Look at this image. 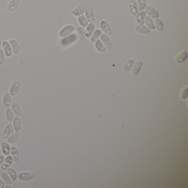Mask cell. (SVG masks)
Returning <instances> with one entry per match:
<instances>
[{"label": "cell", "instance_id": "obj_1", "mask_svg": "<svg viewBox=\"0 0 188 188\" xmlns=\"http://www.w3.org/2000/svg\"><path fill=\"white\" fill-rule=\"evenodd\" d=\"M78 36L76 33H73L65 37L61 41V44L64 46H68L77 40Z\"/></svg>", "mask_w": 188, "mask_h": 188}, {"label": "cell", "instance_id": "obj_2", "mask_svg": "<svg viewBox=\"0 0 188 188\" xmlns=\"http://www.w3.org/2000/svg\"><path fill=\"white\" fill-rule=\"evenodd\" d=\"M75 31H76V29L74 27V26H73L72 25H67V26L64 27L60 31V36L61 38H65V37L70 35Z\"/></svg>", "mask_w": 188, "mask_h": 188}, {"label": "cell", "instance_id": "obj_3", "mask_svg": "<svg viewBox=\"0 0 188 188\" xmlns=\"http://www.w3.org/2000/svg\"><path fill=\"white\" fill-rule=\"evenodd\" d=\"M21 82L18 81L16 80L13 82L10 86L9 90V93H10L12 96H15L18 94L19 91L21 88Z\"/></svg>", "mask_w": 188, "mask_h": 188}, {"label": "cell", "instance_id": "obj_4", "mask_svg": "<svg viewBox=\"0 0 188 188\" xmlns=\"http://www.w3.org/2000/svg\"><path fill=\"white\" fill-rule=\"evenodd\" d=\"M34 178L33 173L31 172H24L19 173L17 176V179L20 181H29Z\"/></svg>", "mask_w": 188, "mask_h": 188}, {"label": "cell", "instance_id": "obj_5", "mask_svg": "<svg viewBox=\"0 0 188 188\" xmlns=\"http://www.w3.org/2000/svg\"><path fill=\"white\" fill-rule=\"evenodd\" d=\"M2 47L6 56L10 57L12 56L13 52L9 41L7 40L2 41Z\"/></svg>", "mask_w": 188, "mask_h": 188}, {"label": "cell", "instance_id": "obj_6", "mask_svg": "<svg viewBox=\"0 0 188 188\" xmlns=\"http://www.w3.org/2000/svg\"><path fill=\"white\" fill-rule=\"evenodd\" d=\"M87 7V6L85 3L80 4V5L78 6L76 8L72 10V14L73 16L76 17L82 15L85 12Z\"/></svg>", "mask_w": 188, "mask_h": 188}, {"label": "cell", "instance_id": "obj_7", "mask_svg": "<svg viewBox=\"0 0 188 188\" xmlns=\"http://www.w3.org/2000/svg\"><path fill=\"white\" fill-rule=\"evenodd\" d=\"M13 162V159L11 155L6 156L5 158L2 165H1V169L2 170H6L7 168L10 167V165H12Z\"/></svg>", "mask_w": 188, "mask_h": 188}, {"label": "cell", "instance_id": "obj_8", "mask_svg": "<svg viewBox=\"0 0 188 188\" xmlns=\"http://www.w3.org/2000/svg\"><path fill=\"white\" fill-rule=\"evenodd\" d=\"M145 10V13L147 14L148 17L150 18H153V19H156V18H158V13L157 10H155V8H153L150 6H146V7L144 8Z\"/></svg>", "mask_w": 188, "mask_h": 188}, {"label": "cell", "instance_id": "obj_9", "mask_svg": "<svg viewBox=\"0 0 188 188\" xmlns=\"http://www.w3.org/2000/svg\"><path fill=\"white\" fill-rule=\"evenodd\" d=\"M85 13L86 18L87 19L88 22H89L90 23H92L94 21L95 17L93 13V8L92 6H88Z\"/></svg>", "mask_w": 188, "mask_h": 188}, {"label": "cell", "instance_id": "obj_10", "mask_svg": "<svg viewBox=\"0 0 188 188\" xmlns=\"http://www.w3.org/2000/svg\"><path fill=\"white\" fill-rule=\"evenodd\" d=\"M12 95H10L9 92H7L3 95L2 104L3 107L5 108L10 107L12 104Z\"/></svg>", "mask_w": 188, "mask_h": 188}, {"label": "cell", "instance_id": "obj_11", "mask_svg": "<svg viewBox=\"0 0 188 188\" xmlns=\"http://www.w3.org/2000/svg\"><path fill=\"white\" fill-rule=\"evenodd\" d=\"M100 36H101V41L103 42L104 45L105 46L107 49L110 50L112 48V44H111V39L108 36V35H107L105 33H102L101 34Z\"/></svg>", "mask_w": 188, "mask_h": 188}, {"label": "cell", "instance_id": "obj_12", "mask_svg": "<svg viewBox=\"0 0 188 188\" xmlns=\"http://www.w3.org/2000/svg\"><path fill=\"white\" fill-rule=\"evenodd\" d=\"M129 10L132 16H136L139 12L138 6L135 0H130L129 2Z\"/></svg>", "mask_w": 188, "mask_h": 188}, {"label": "cell", "instance_id": "obj_13", "mask_svg": "<svg viewBox=\"0 0 188 188\" xmlns=\"http://www.w3.org/2000/svg\"><path fill=\"white\" fill-rule=\"evenodd\" d=\"M14 132V128H13V125L11 123L8 124L7 126H6L5 128L3 130L2 134L3 138L4 139H7L8 137L10 136L12 132Z\"/></svg>", "mask_w": 188, "mask_h": 188}, {"label": "cell", "instance_id": "obj_14", "mask_svg": "<svg viewBox=\"0 0 188 188\" xmlns=\"http://www.w3.org/2000/svg\"><path fill=\"white\" fill-rule=\"evenodd\" d=\"M9 43L10 45V47L12 50V52L13 54L15 55H17L20 52V46L19 44L18 43V41L16 40V39H11Z\"/></svg>", "mask_w": 188, "mask_h": 188}, {"label": "cell", "instance_id": "obj_15", "mask_svg": "<svg viewBox=\"0 0 188 188\" xmlns=\"http://www.w3.org/2000/svg\"><path fill=\"white\" fill-rule=\"evenodd\" d=\"M10 107L16 116L20 117L22 115V109L19 103H17L16 101L12 102Z\"/></svg>", "mask_w": 188, "mask_h": 188}, {"label": "cell", "instance_id": "obj_16", "mask_svg": "<svg viewBox=\"0 0 188 188\" xmlns=\"http://www.w3.org/2000/svg\"><path fill=\"white\" fill-rule=\"evenodd\" d=\"M1 149L2 150L3 155L8 156L10 154V146L8 142L2 141L1 143Z\"/></svg>", "mask_w": 188, "mask_h": 188}, {"label": "cell", "instance_id": "obj_17", "mask_svg": "<svg viewBox=\"0 0 188 188\" xmlns=\"http://www.w3.org/2000/svg\"><path fill=\"white\" fill-rule=\"evenodd\" d=\"M10 155L13 158V161L18 162L19 161V152L18 148L15 146H10Z\"/></svg>", "mask_w": 188, "mask_h": 188}, {"label": "cell", "instance_id": "obj_18", "mask_svg": "<svg viewBox=\"0 0 188 188\" xmlns=\"http://www.w3.org/2000/svg\"><path fill=\"white\" fill-rule=\"evenodd\" d=\"M100 26H101V29L103 31L104 33L106 34L107 35L111 36V27L107 21H101Z\"/></svg>", "mask_w": 188, "mask_h": 188}, {"label": "cell", "instance_id": "obj_19", "mask_svg": "<svg viewBox=\"0 0 188 188\" xmlns=\"http://www.w3.org/2000/svg\"><path fill=\"white\" fill-rule=\"evenodd\" d=\"M20 4V0H10L7 5V9L9 12H13L18 8Z\"/></svg>", "mask_w": 188, "mask_h": 188}, {"label": "cell", "instance_id": "obj_20", "mask_svg": "<svg viewBox=\"0 0 188 188\" xmlns=\"http://www.w3.org/2000/svg\"><path fill=\"white\" fill-rule=\"evenodd\" d=\"M12 125L15 131L19 132L22 128V121L20 117L19 116H15L14 119L12 121Z\"/></svg>", "mask_w": 188, "mask_h": 188}, {"label": "cell", "instance_id": "obj_21", "mask_svg": "<svg viewBox=\"0 0 188 188\" xmlns=\"http://www.w3.org/2000/svg\"><path fill=\"white\" fill-rule=\"evenodd\" d=\"M142 65H143V63L141 61H137L135 64L134 66L132 67V74L134 76H135L138 75V73H139L140 70H141Z\"/></svg>", "mask_w": 188, "mask_h": 188}, {"label": "cell", "instance_id": "obj_22", "mask_svg": "<svg viewBox=\"0 0 188 188\" xmlns=\"http://www.w3.org/2000/svg\"><path fill=\"white\" fill-rule=\"evenodd\" d=\"M146 17V13L144 10H141L137 14L136 23L139 25H144V19Z\"/></svg>", "mask_w": 188, "mask_h": 188}, {"label": "cell", "instance_id": "obj_23", "mask_svg": "<svg viewBox=\"0 0 188 188\" xmlns=\"http://www.w3.org/2000/svg\"><path fill=\"white\" fill-rule=\"evenodd\" d=\"M19 132L14 131L12 132V134H11L10 136L6 139L7 140V142H8L10 144H13L17 141V140L19 138Z\"/></svg>", "mask_w": 188, "mask_h": 188}, {"label": "cell", "instance_id": "obj_24", "mask_svg": "<svg viewBox=\"0 0 188 188\" xmlns=\"http://www.w3.org/2000/svg\"><path fill=\"white\" fill-rule=\"evenodd\" d=\"M187 57H188L187 52L186 51H183L177 56L175 58V62L177 64H181L186 61V59H187Z\"/></svg>", "mask_w": 188, "mask_h": 188}, {"label": "cell", "instance_id": "obj_25", "mask_svg": "<svg viewBox=\"0 0 188 188\" xmlns=\"http://www.w3.org/2000/svg\"><path fill=\"white\" fill-rule=\"evenodd\" d=\"M6 172L7 173L8 175H10V178H11V179L12 180L13 182H15L17 180L18 173L14 168L9 167L6 170Z\"/></svg>", "mask_w": 188, "mask_h": 188}, {"label": "cell", "instance_id": "obj_26", "mask_svg": "<svg viewBox=\"0 0 188 188\" xmlns=\"http://www.w3.org/2000/svg\"><path fill=\"white\" fill-rule=\"evenodd\" d=\"M6 118L7 120L10 123L12 122L15 118V114L13 113L12 109L10 107L6 108L5 111Z\"/></svg>", "mask_w": 188, "mask_h": 188}, {"label": "cell", "instance_id": "obj_27", "mask_svg": "<svg viewBox=\"0 0 188 188\" xmlns=\"http://www.w3.org/2000/svg\"><path fill=\"white\" fill-rule=\"evenodd\" d=\"M95 26L92 23H90L89 24H88L87 26L86 27V29L85 31L86 37L87 38L90 37L93 31L95 30Z\"/></svg>", "mask_w": 188, "mask_h": 188}, {"label": "cell", "instance_id": "obj_28", "mask_svg": "<svg viewBox=\"0 0 188 188\" xmlns=\"http://www.w3.org/2000/svg\"><path fill=\"white\" fill-rule=\"evenodd\" d=\"M135 30L137 33L142 34H148L150 33L149 29L146 26L144 25H139L137 26Z\"/></svg>", "mask_w": 188, "mask_h": 188}, {"label": "cell", "instance_id": "obj_29", "mask_svg": "<svg viewBox=\"0 0 188 188\" xmlns=\"http://www.w3.org/2000/svg\"><path fill=\"white\" fill-rule=\"evenodd\" d=\"M144 23L146 24V26L149 29H155V26L154 24V22L153 21L152 18H150L148 16L145 17L144 19Z\"/></svg>", "mask_w": 188, "mask_h": 188}, {"label": "cell", "instance_id": "obj_30", "mask_svg": "<svg viewBox=\"0 0 188 188\" xmlns=\"http://www.w3.org/2000/svg\"><path fill=\"white\" fill-rule=\"evenodd\" d=\"M155 28H156L157 31H162L164 29V26L163 24L162 21L159 18H156L154 21Z\"/></svg>", "mask_w": 188, "mask_h": 188}, {"label": "cell", "instance_id": "obj_31", "mask_svg": "<svg viewBox=\"0 0 188 188\" xmlns=\"http://www.w3.org/2000/svg\"><path fill=\"white\" fill-rule=\"evenodd\" d=\"M1 178L5 182L6 184H10V185L12 184L13 182L6 172H3L1 173Z\"/></svg>", "mask_w": 188, "mask_h": 188}, {"label": "cell", "instance_id": "obj_32", "mask_svg": "<svg viewBox=\"0 0 188 188\" xmlns=\"http://www.w3.org/2000/svg\"><path fill=\"white\" fill-rule=\"evenodd\" d=\"M95 47L98 52H106V47L100 40H97L95 41Z\"/></svg>", "mask_w": 188, "mask_h": 188}, {"label": "cell", "instance_id": "obj_33", "mask_svg": "<svg viewBox=\"0 0 188 188\" xmlns=\"http://www.w3.org/2000/svg\"><path fill=\"white\" fill-rule=\"evenodd\" d=\"M78 22L83 28H86L88 25V21L83 15L78 17Z\"/></svg>", "mask_w": 188, "mask_h": 188}, {"label": "cell", "instance_id": "obj_34", "mask_svg": "<svg viewBox=\"0 0 188 188\" xmlns=\"http://www.w3.org/2000/svg\"><path fill=\"white\" fill-rule=\"evenodd\" d=\"M77 31L78 36V38H80L81 40H83L86 38L85 31L84 28L81 27V26H78L77 28Z\"/></svg>", "mask_w": 188, "mask_h": 188}, {"label": "cell", "instance_id": "obj_35", "mask_svg": "<svg viewBox=\"0 0 188 188\" xmlns=\"http://www.w3.org/2000/svg\"><path fill=\"white\" fill-rule=\"evenodd\" d=\"M93 34L90 38V41H92V43H95V41H97L99 36H101V34H102V31L99 29H96L95 31H93Z\"/></svg>", "mask_w": 188, "mask_h": 188}, {"label": "cell", "instance_id": "obj_36", "mask_svg": "<svg viewBox=\"0 0 188 188\" xmlns=\"http://www.w3.org/2000/svg\"><path fill=\"white\" fill-rule=\"evenodd\" d=\"M134 64V60L130 59L127 61L125 64L123 66V70L125 71H129L130 70H131L132 66H133V65Z\"/></svg>", "mask_w": 188, "mask_h": 188}, {"label": "cell", "instance_id": "obj_37", "mask_svg": "<svg viewBox=\"0 0 188 188\" xmlns=\"http://www.w3.org/2000/svg\"><path fill=\"white\" fill-rule=\"evenodd\" d=\"M137 4L138 6L139 10H144V8L146 6V0H137Z\"/></svg>", "mask_w": 188, "mask_h": 188}, {"label": "cell", "instance_id": "obj_38", "mask_svg": "<svg viewBox=\"0 0 188 188\" xmlns=\"http://www.w3.org/2000/svg\"><path fill=\"white\" fill-rule=\"evenodd\" d=\"M6 56L2 49H0V65H3L5 61Z\"/></svg>", "mask_w": 188, "mask_h": 188}, {"label": "cell", "instance_id": "obj_39", "mask_svg": "<svg viewBox=\"0 0 188 188\" xmlns=\"http://www.w3.org/2000/svg\"><path fill=\"white\" fill-rule=\"evenodd\" d=\"M188 88H186L184 90H183V92L181 94V97L182 99H186L188 97Z\"/></svg>", "mask_w": 188, "mask_h": 188}, {"label": "cell", "instance_id": "obj_40", "mask_svg": "<svg viewBox=\"0 0 188 188\" xmlns=\"http://www.w3.org/2000/svg\"><path fill=\"white\" fill-rule=\"evenodd\" d=\"M5 182L2 179H0V188H5Z\"/></svg>", "mask_w": 188, "mask_h": 188}, {"label": "cell", "instance_id": "obj_41", "mask_svg": "<svg viewBox=\"0 0 188 188\" xmlns=\"http://www.w3.org/2000/svg\"><path fill=\"white\" fill-rule=\"evenodd\" d=\"M5 155H2V154L0 155V165H2L3 161L5 160Z\"/></svg>", "mask_w": 188, "mask_h": 188}, {"label": "cell", "instance_id": "obj_42", "mask_svg": "<svg viewBox=\"0 0 188 188\" xmlns=\"http://www.w3.org/2000/svg\"><path fill=\"white\" fill-rule=\"evenodd\" d=\"M6 188H12V186H11L10 184H7V185H6L5 186Z\"/></svg>", "mask_w": 188, "mask_h": 188}, {"label": "cell", "instance_id": "obj_43", "mask_svg": "<svg viewBox=\"0 0 188 188\" xmlns=\"http://www.w3.org/2000/svg\"><path fill=\"white\" fill-rule=\"evenodd\" d=\"M1 47H2V41L0 40V49L1 48Z\"/></svg>", "mask_w": 188, "mask_h": 188}, {"label": "cell", "instance_id": "obj_44", "mask_svg": "<svg viewBox=\"0 0 188 188\" xmlns=\"http://www.w3.org/2000/svg\"><path fill=\"white\" fill-rule=\"evenodd\" d=\"M1 154H2V150L0 148V155H1Z\"/></svg>", "mask_w": 188, "mask_h": 188}]
</instances>
